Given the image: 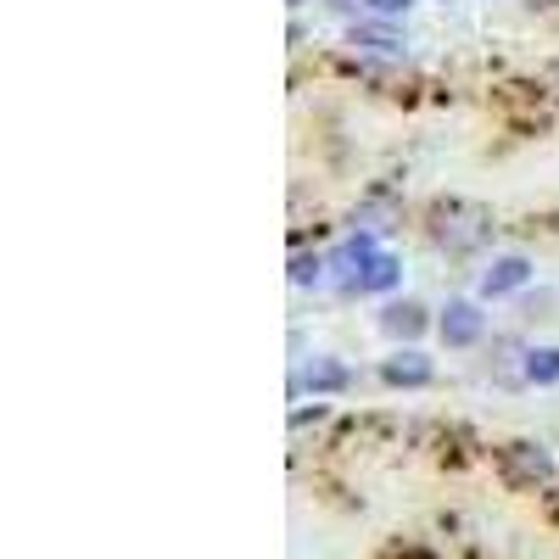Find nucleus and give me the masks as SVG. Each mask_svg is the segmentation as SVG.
<instances>
[{
  "label": "nucleus",
  "instance_id": "f257e3e1",
  "mask_svg": "<svg viewBox=\"0 0 559 559\" xmlns=\"http://www.w3.org/2000/svg\"><path fill=\"white\" fill-rule=\"evenodd\" d=\"M431 241L442 252H476L492 241V213L481 202H442L431 213Z\"/></svg>",
  "mask_w": 559,
  "mask_h": 559
},
{
  "label": "nucleus",
  "instance_id": "f03ea898",
  "mask_svg": "<svg viewBox=\"0 0 559 559\" xmlns=\"http://www.w3.org/2000/svg\"><path fill=\"white\" fill-rule=\"evenodd\" d=\"M437 336H442L448 347H476V342L487 336V313H481V302L453 297V302L442 308V319H437Z\"/></svg>",
  "mask_w": 559,
  "mask_h": 559
},
{
  "label": "nucleus",
  "instance_id": "7ed1b4c3",
  "mask_svg": "<svg viewBox=\"0 0 559 559\" xmlns=\"http://www.w3.org/2000/svg\"><path fill=\"white\" fill-rule=\"evenodd\" d=\"M381 381H386V386H403V392H419V386L437 381V364H431L426 353H414V347H397V353L381 364Z\"/></svg>",
  "mask_w": 559,
  "mask_h": 559
},
{
  "label": "nucleus",
  "instance_id": "20e7f679",
  "mask_svg": "<svg viewBox=\"0 0 559 559\" xmlns=\"http://www.w3.org/2000/svg\"><path fill=\"white\" fill-rule=\"evenodd\" d=\"M526 280H532V258L503 252V258H492V263L481 269V297H509V292H521Z\"/></svg>",
  "mask_w": 559,
  "mask_h": 559
},
{
  "label": "nucleus",
  "instance_id": "39448f33",
  "mask_svg": "<svg viewBox=\"0 0 559 559\" xmlns=\"http://www.w3.org/2000/svg\"><path fill=\"white\" fill-rule=\"evenodd\" d=\"M426 324H431V313H426V302H414V297H392V302L381 308V331H386L392 342L426 336Z\"/></svg>",
  "mask_w": 559,
  "mask_h": 559
},
{
  "label": "nucleus",
  "instance_id": "423d86ee",
  "mask_svg": "<svg viewBox=\"0 0 559 559\" xmlns=\"http://www.w3.org/2000/svg\"><path fill=\"white\" fill-rule=\"evenodd\" d=\"M503 471H509V481L537 487V481L554 476V464H548V453H543L537 442H509V448H503Z\"/></svg>",
  "mask_w": 559,
  "mask_h": 559
},
{
  "label": "nucleus",
  "instance_id": "0eeeda50",
  "mask_svg": "<svg viewBox=\"0 0 559 559\" xmlns=\"http://www.w3.org/2000/svg\"><path fill=\"white\" fill-rule=\"evenodd\" d=\"M347 381H353V376H347V364H336V358H313L308 369H297L292 392H297V397H302V392H313V397H319V392H342Z\"/></svg>",
  "mask_w": 559,
  "mask_h": 559
},
{
  "label": "nucleus",
  "instance_id": "6e6552de",
  "mask_svg": "<svg viewBox=\"0 0 559 559\" xmlns=\"http://www.w3.org/2000/svg\"><path fill=\"white\" fill-rule=\"evenodd\" d=\"M347 45H353V51H364V57H403L408 39L397 28H381V23H353Z\"/></svg>",
  "mask_w": 559,
  "mask_h": 559
},
{
  "label": "nucleus",
  "instance_id": "1a4fd4ad",
  "mask_svg": "<svg viewBox=\"0 0 559 559\" xmlns=\"http://www.w3.org/2000/svg\"><path fill=\"white\" fill-rule=\"evenodd\" d=\"M521 381H532V386H554V381H559V347H532L526 364H521Z\"/></svg>",
  "mask_w": 559,
  "mask_h": 559
},
{
  "label": "nucleus",
  "instance_id": "9d476101",
  "mask_svg": "<svg viewBox=\"0 0 559 559\" xmlns=\"http://www.w3.org/2000/svg\"><path fill=\"white\" fill-rule=\"evenodd\" d=\"M403 280V269H397V258H386V252H376L364 263V280H358V292H392Z\"/></svg>",
  "mask_w": 559,
  "mask_h": 559
},
{
  "label": "nucleus",
  "instance_id": "9b49d317",
  "mask_svg": "<svg viewBox=\"0 0 559 559\" xmlns=\"http://www.w3.org/2000/svg\"><path fill=\"white\" fill-rule=\"evenodd\" d=\"M319 280H324V258L297 252V258H292V286H319Z\"/></svg>",
  "mask_w": 559,
  "mask_h": 559
},
{
  "label": "nucleus",
  "instance_id": "f8f14e48",
  "mask_svg": "<svg viewBox=\"0 0 559 559\" xmlns=\"http://www.w3.org/2000/svg\"><path fill=\"white\" fill-rule=\"evenodd\" d=\"M408 7H414V0H364V12H369V17H381V23L408 17Z\"/></svg>",
  "mask_w": 559,
  "mask_h": 559
},
{
  "label": "nucleus",
  "instance_id": "ddd939ff",
  "mask_svg": "<svg viewBox=\"0 0 559 559\" xmlns=\"http://www.w3.org/2000/svg\"><path fill=\"white\" fill-rule=\"evenodd\" d=\"M331 12H353V7H364V0H324Z\"/></svg>",
  "mask_w": 559,
  "mask_h": 559
},
{
  "label": "nucleus",
  "instance_id": "4468645a",
  "mask_svg": "<svg viewBox=\"0 0 559 559\" xmlns=\"http://www.w3.org/2000/svg\"><path fill=\"white\" fill-rule=\"evenodd\" d=\"M292 7H308V0H292Z\"/></svg>",
  "mask_w": 559,
  "mask_h": 559
}]
</instances>
